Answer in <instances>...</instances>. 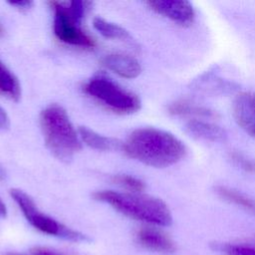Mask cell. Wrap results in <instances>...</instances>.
<instances>
[{
  "label": "cell",
  "instance_id": "9",
  "mask_svg": "<svg viewBox=\"0 0 255 255\" xmlns=\"http://www.w3.org/2000/svg\"><path fill=\"white\" fill-rule=\"evenodd\" d=\"M185 130L193 137L205 141L220 142L227 137L226 130L205 119H190L185 124Z\"/></svg>",
  "mask_w": 255,
  "mask_h": 255
},
{
  "label": "cell",
  "instance_id": "19",
  "mask_svg": "<svg viewBox=\"0 0 255 255\" xmlns=\"http://www.w3.org/2000/svg\"><path fill=\"white\" fill-rule=\"evenodd\" d=\"M229 158L236 166L242 170L249 173H255V160L253 158L236 150L229 152Z\"/></svg>",
  "mask_w": 255,
  "mask_h": 255
},
{
  "label": "cell",
  "instance_id": "6",
  "mask_svg": "<svg viewBox=\"0 0 255 255\" xmlns=\"http://www.w3.org/2000/svg\"><path fill=\"white\" fill-rule=\"evenodd\" d=\"M51 6L55 11L54 16V32L57 38L67 44L93 48L95 41L81 28L78 21H76L65 9L63 2L53 1Z\"/></svg>",
  "mask_w": 255,
  "mask_h": 255
},
{
  "label": "cell",
  "instance_id": "22",
  "mask_svg": "<svg viewBox=\"0 0 255 255\" xmlns=\"http://www.w3.org/2000/svg\"><path fill=\"white\" fill-rule=\"evenodd\" d=\"M33 254L34 255H64L62 253H59V252H56V251H53V250H50L47 248H42V247L35 248L33 250Z\"/></svg>",
  "mask_w": 255,
  "mask_h": 255
},
{
  "label": "cell",
  "instance_id": "24",
  "mask_svg": "<svg viewBox=\"0 0 255 255\" xmlns=\"http://www.w3.org/2000/svg\"><path fill=\"white\" fill-rule=\"evenodd\" d=\"M4 177H5V172H4L3 168H2V166L0 165V182L4 179Z\"/></svg>",
  "mask_w": 255,
  "mask_h": 255
},
{
  "label": "cell",
  "instance_id": "1",
  "mask_svg": "<svg viewBox=\"0 0 255 255\" xmlns=\"http://www.w3.org/2000/svg\"><path fill=\"white\" fill-rule=\"evenodd\" d=\"M123 149L129 157L158 168L173 165L186 154V146L177 136L155 128L134 129Z\"/></svg>",
  "mask_w": 255,
  "mask_h": 255
},
{
  "label": "cell",
  "instance_id": "14",
  "mask_svg": "<svg viewBox=\"0 0 255 255\" xmlns=\"http://www.w3.org/2000/svg\"><path fill=\"white\" fill-rule=\"evenodd\" d=\"M214 192L225 201L235 204L240 208L248 211L249 213L255 215V199L246 195L245 193L225 185H216L214 187Z\"/></svg>",
  "mask_w": 255,
  "mask_h": 255
},
{
  "label": "cell",
  "instance_id": "10",
  "mask_svg": "<svg viewBox=\"0 0 255 255\" xmlns=\"http://www.w3.org/2000/svg\"><path fill=\"white\" fill-rule=\"evenodd\" d=\"M138 243L144 248L163 254H170L175 251L172 240L160 230L150 227H143L137 231Z\"/></svg>",
  "mask_w": 255,
  "mask_h": 255
},
{
  "label": "cell",
  "instance_id": "13",
  "mask_svg": "<svg viewBox=\"0 0 255 255\" xmlns=\"http://www.w3.org/2000/svg\"><path fill=\"white\" fill-rule=\"evenodd\" d=\"M78 131L80 138L88 146L96 150L108 151L113 149H119L121 147L123 148V143L120 140L110 136L102 135L87 127H80Z\"/></svg>",
  "mask_w": 255,
  "mask_h": 255
},
{
  "label": "cell",
  "instance_id": "26",
  "mask_svg": "<svg viewBox=\"0 0 255 255\" xmlns=\"http://www.w3.org/2000/svg\"><path fill=\"white\" fill-rule=\"evenodd\" d=\"M4 255H24V254H18V253H6Z\"/></svg>",
  "mask_w": 255,
  "mask_h": 255
},
{
  "label": "cell",
  "instance_id": "5",
  "mask_svg": "<svg viewBox=\"0 0 255 255\" xmlns=\"http://www.w3.org/2000/svg\"><path fill=\"white\" fill-rule=\"evenodd\" d=\"M87 94L119 114H132L140 109V100L105 76L91 79L85 86Z\"/></svg>",
  "mask_w": 255,
  "mask_h": 255
},
{
  "label": "cell",
  "instance_id": "7",
  "mask_svg": "<svg viewBox=\"0 0 255 255\" xmlns=\"http://www.w3.org/2000/svg\"><path fill=\"white\" fill-rule=\"evenodd\" d=\"M147 5L155 13L182 27L190 26L195 20V10L186 0H150Z\"/></svg>",
  "mask_w": 255,
  "mask_h": 255
},
{
  "label": "cell",
  "instance_id": "2",
  "mask_svg": "<svg viewBox=\"0 0 255 255\" xmlns=\"http://www.w3.org/2000/svg\"><path fill=\"white\" fill-rule=\"evenodd\" d=\"M93 196L132 219L158 226L171 224L172 216L168 206L157 197L140 192L127 193L114 190L96 191Z\"/></svg>",
  "mask_w": 255,
  "mask_h": 255
},
{
  "label": "cell",
  "instance_id": "4",
  "mask_svg": "<svg viewBox=\"0 0 255 255\" xmlns=\"http://www.w3.org/2000/svg\"><path fill=\"white\" fill-rule=\"evenodd\" d=\"M10 195L23 212L27 221L41 232L72 242H86L90 240L87 235L42 213L37 208L33 199L23 190L13 188L10 190Z\"/></svg>",
  "mask_w": 255,
  "mask_h": 255
},
{
  "label": "cell",
  "instance_id": "12",
  "mask_svg": "<svg viewBox=\"0 0 255 255\" xmlns=\"http://www.w3.org/2000/svg\"><path fill=\"white\" fill-rule=\"evenodd\" d=\"M167 111L172 116L189 118L188 120L190 119L210 120L216 117L215 112H213L212 110L187 100H178L171 103L168 106Z\"/></svg>",
  "mask_w": 255,
  "mask_h": 255
},
{
  "label": "cell",
  "instance_id": "25",
  "mask_svg": "<svg viewBox=\"0 0 255 255\" xmlns=\"http://www.w3.org/2000/svg\"><path fill=\"white\" fill-rule=\"evenodd\" d=\"M3 34H4V28L2 27V25H1V23H0V37H2Z\"/></svg>",
  "mask_w": 255,
  "mask_h": 255
},
{
  "label": "cell",
  "instance_id": "8",
  "mask_svg": "<svg viewBox=\"0 0 255 255\" xmlns=\"http://www.w3.org/2000/svg\"><path fill=\"white\" fill-rule=\"evenodd\" d=\"M232 113L237 125L255 138V93L238 94L233 101Z\"/></svg>",
  "mask_w": 255,
  "mask_h": 255
},
{
  "label": "cell",
  "instance_id": "3",
  "mask_svg": "<svg viewBox=\"0 0 255 255\" xmlns=\"http://www.w3.org/2000/svg\"><path fill=\"white\" fill-rule=\"evenodd\" d=\"M40 126L46 146L59 160L69 162L81 150L80 136L61 106L45 108L40 114Z\"/></svg>",
  "mask_w": 255,
  "mask_h": 255
},
{
  "label": "cell",
  "instance_id": "15",
  "mask_svg": "<svg viewBox=\"0 0 255 255\" xmlns=\"http://www.w3.org/2000/svg\"><path fill=\"white\" fill-rule=\"evenodd\" d=\"M0 93L18 102L21 98V87L14 74L0 61Z\"/></svg>",
  "mask_w": 255,
  "mask_h": 255
},
{
  "label": "cell",
  "instance_id": "17",
  "mask_svg": "<svg viewBox=\"0 0 255 255\" xmlns=\"http://www.w3.org/2000/svg\"><path fill=\"white\" fill-rule=\"evenodd\" d=\"M212 249L225 255H255V247L245 244L212 243Z\"/></svg>",
  "mask_w": 255,
  "mask_h": 255
},
{
  "label": "cell",
  "instance_id": "21",
  "mask_svg": "<svg viewBox=\"0 0 255 255\" xmlns=\"http://www.w3.org/2000/svg\"><path fill=\"white\" fill-rule=\"evenodd\" d=\"M10 128V120L5 110L0 107V129L6 130Z\"/></svg>",
  "mask_w": 255,
  "mask_h": 255
},
{
  "label": "cell",
  "instance_id": "11",
  "mask_svg": "<svg viewBox=\"0 0 255 255\" xmlns=\"http://www.w3.org/2000/svg\"><path fill=\"white\" fill-rule=\"evenodd\" d=\"M103 64L109 70L127 79L136 78L141 72L139 62L128 55L110 54L103 59Z\"/></svg>",
  "mask_w": 255,
  "mask_h": 255
},
{
  "label": "cell",
  "instance_id": "18",
  "mask_svg": "<svg viewBox=\"0 0 255 255\" xmlns=\"http://www.w3.org/2000/svg\"><path fill=\"white\" fill-rule=\"evenodd\" d=\"M113 179L116 183L126 187L131 192H141L145 187L144 182L141 179L128 174H118L115 175Z\"/></svg>",
  "mask_w": 255,
  "mask_h": 255
},
{
  "label": "cell",
  "instance_id": "16",
  "mask_svg": "<svg viewBox=\"0 0 255 255\" xmlns=\"http://www.w3.org/2000/svg\"><path fill=\"white\" fill-rule=\"evenodd\" d=\"M94 28L108 39H118L123 41H131L129 33L123 27L111 23L101 17H96L93 21Z\"/></svg>",
  "mask_w": 255,
  "mask_h": 255
},
{
  "label": "cell",
  "instance_id": "23",
  "mask_svg": "<svg viewBox=\"0 0 255 255\" xmlns=\"http://www.w3.org/2000/svg\"><path fill=\"white\" fill-rule=\"evenodd\" d=\"M7 215V209L5 204L0 200V218H3Z\"/></svg>",
  "mask_w": 255,
  "mask_h": 255
},
{
  "label": "cell",
  "instance_id": "20",
  "mask_svg": "<svg viewBox=\"0 0 255 255\" xmlns=\"http://www.w3.org/2000/svg\"><path fill=\"white\" fill-rule=\"evenodd\" d=\"M8 4L19 10H28L34 5V2L31 0H15L8 1Z\"/></svg>",
  "mask_w": 255,
  "mask_h": 255
}]
</instances>
